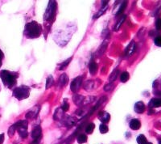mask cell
Instances as JSON below:
<instances>
[{
  "label": "cell",
  "mask_w": 161,
  "mask_h": 144,
  "mask_svg": "<svg viewBox=\"0 0 161 144\" xmlns=\"http://www.w3.org/2000/svg\"><path fill=\"white\" fill-rule=\"evenodd\" d=\"M42 27L36 21H31L25 25L24 35L28 39L38 38L41 35Z\"/></svg>",
  "instance_id": "1"
},
{
  "label": "cell",
  "mask_w": 161,
  "mask_h": 144,
  "mask_svg": "<svg viewBox=\"0 0 161 144\" xmlns=\"http://www.w3.org/2000/svg\"><path fill=\"white\" fill-rule=\"evenodd\" d=\"M18 77L19 74L16 72H11L7 70H3L0 71V78L3 81L4 86L8 88H12L16 84Z\"/></svg>",
  "instance_id": "2"
},
{
  "label": "cell",
  "mask_w": 161,
  "mask_h": 144,
  "mask_svg": "<svg viewBox=\"0 0 161 144\" xmlns=\"http://www.w3.org/2000/svg\"><path fill=\"white\" fill-rule=\"evenodd\" d=\"M31 89L28 86L26 85H21L19 87H16L13 89V96L16 98L18 100H22L27 99L30 96Z\"/></svg>",
  "instance_id": "3"
},
{
  "label": "cell",
  "mask_w": 161,
  "mask_h": 144,
  "mask_svg": "<svg viewBox=\"0 0 161 144\" xmlns=\"http://www.w3.org/2000/svg\"><path fill=\"white\" fill-rule=\"evenodd\" d=\"M14 125H15L16 130H18V133H19V136L22 139H26L27 135H28V133H27V125H28V123H27V120L19 121L16 123H15Z\"/></svg>",
  "instance_id": "4"
},
{
  "label": "cell",
  "mask_w": 161,
  "mask_h": 144,
  "mask_svg": "<svg viewBox=\"0 0 161 144\" xmlns=\"http://www.w3.org/2000/svg\"><path fill=\"white\" fill-rule=\"evenodd\" d=\"M57 3L56 1L52 0L49 2V5L44 16V20H51L54 18L56 11H57Z\"/></svg>",
  "instance_id": "5"
},
{
  "label": "cell",
  "mask_w": 161,
  "mask_h": 144,
  "mask_svg": "<svg viewBox=\"0 0 161 144\" xmlns=\"http://www.w3.org/2000/svg\"><path fill=\"white\" fill-rule=\"evenodd\" d=\"M82 81H83V77L82 76H77L72 81L71 84H70V89L74 93L76 94V91L79 90L81 86H82Z\"/></svg>",
  "instance_id": "6"
},
{
  "label": "cell",
  "mask_w": 161,
  "mask_h": 144,
  "mask_svg": "<svg viewBox=\"0 0 161 144\" xmlns=\"http://www.w3.org/2000/svg\"><path fill=\"white\" fill-rule=\"evenodd\" d=\"M40 110V105L34 106L26 114V115H25L26 119H33V118H35L38 115Z\"/></svg>",
  "instance_id": "7"
},
{
  "label": "cell",
  "mask_w": 161,
  "mask_h": 144,
  "mask_svg": "<svg viewBox=\"0 0 161 144\" xmlns=\"http://www.w3.org/2000/svg\"><path fill=\"white\" fill-rule=\"evenodd\" d=\"M136 50V44L134 41H131L129 45L126 46L125 50V55L126 57H130L131 56L133 53H135V51Z\"/></svg>",
  "instance_id": "8"
},
{
  "label": "cell",
  "mask_w": 161,
  "mask_h": 144,
  "mask_svg": "<svg viewBox=\"0 0 161 144\" xmlns=\"http://www.w3.org/2000/svg\"><path fill=\"white\" fill-rule=\"evenodd\" d=\"M98 117L101 121V123H103V124L108 123L110 122V115L107 112H106V111L99 112V114H98Z\"/></svg>",
  "instance_id": "9"
},
{
  "label": "cell",
  "mask_w": 161,
  "mask_h": 144,
  "mask_svg": "<svg viewBox=\"0 0 161 144\" xmlns=\"http://www.w3.org/2000/svg\"><path fill=\"white\" fill-rule=\"evenodd\" d=\"M145 109H146V106H145L144 103L143 102V101H138V102L135 104L134 110L137 114H143L145 112Z\"/></svg>",
  "instance_id": "10"
},
{
  "label": "cell",
  "mask_w": 161,
  "mask_h": 144,
  "mask_svg": "<svg viewBox=\"0 0 161 144\" xmlns=\"http://www.w3.org/2000/svg\"><path fill=\"white\" fill-rule=\"evenodd\" d=\"M85 96H82V95L75 94L73 96V101L76 105L83 106V102H84V100H85Z\"/></svg>",
  "instance_id": "11"
},
{
  "label": "cell",
  "mask_w": 161,
  "mask_h": 144,
  "mask_svg": "<svg viewBox=\"0 0 161 144\" xmlns=\"http://www.w3.org/2000/svg\"><path fill=\"white\" fill-rule=\"evenodd\" d=\"M41 134H42V129L40 125H36L32 131V138L34 139H40Z\"/></svg>",
  "instance_id": "12"
},
{
  "label": "cell",
  "mask_w": 161,
  "mask_h": 144,
  "mask_svg": "<svg viewBox=\"0 0 161 144\" xmlns=\"http://www.w3.org/2000/svg\"><path fill=\"white\" fill-rule=\"evenodd\" d=\"M129 125H130V128L131 130H138L140 129L141 127V122L139 119H136V118H134L132 119L129 123Z\"/></svg>",
  "instance_id": "13"
},
{
  "label": "cell",
  "mask_w": 161,
  "mask_h": 144,
  "mask_svg": "<svg viewBox=\"0 0 161 144\" xmlns=\"http://www.w3.org/2000/svg\"><path fill=\"white\" fill-rule=\"evenodd\" d=\"M148 106L150 108L161 107V98H152L148 104Z\"/></svg>",
  "instance_id": "14"
},
{
  "label": "cell",
  "mask_w": 161,
  "mask_h": 144,
  "mask_svg": "<svg viewBox=\"0 0 161 144\" xmlns=\"http://www.w3.org/2000/svg\"><path fill=\"white\" fill-rule=\"evenodd\" d=\"M107 46H108V41L105 40V41L101 43V45L99 46V50L97 51V55L98 56L103 55L104 53H105V52H106V50H107Z\"/></svg>",
  "instance_id": "15"
},
{
  "label": "cell",
  "mask_w": 161,
  "mask_h": 144,
  "mask_svg": "<svg viewBox=\"0 0 161 144\" xmlns=\"http://www.w3.org/2000/svg\"><path fill=\"white\" fill-rule=\"evenodd\" d=\"M68 76L66 74H62L59 78V80H58V85L60 88L65 87L68 83Z\"/></svg>",
  "instance_id": "16"
},
{
  "label": "cell",
  "mask_w": 161,
  "mask_h": 144,
  "mask_svg": "<svg viewBox=\"0 0 161 144\" xmlns=\"http://www.w3.org/2000/svg\"><path fill=\"white\" fill-rule=\"evenodd\" d=\"M94 86H95V82L92 79H90V80H86L83 84V88L85 89V91H91L94 88Z\"/></svg>",
  "instance_id": "17"
},
{
  "label": "cell",
  "mask_w": 161,
  "mask_h": 144,
  "mask_svg": "<svg viewBox=\"0 0 161 144\" xmlns=\"http://www.w3.org/2000/svg\"><path fill=\"white\" fill-rule=\"evenodd\" d=\"M98 70H99L98 64L96 63L95 62H91L89 65V71H90V74L92 75H96V73L98 72Z\"/></svg>",
  "instance_id": "18"
},
{
  "label": "cell",
  "mask_w": 161,
  "mask_h": 144,
  "mask_svg": "<svg viewBox=\"0 0 161 144\" xmlns=\"http://www.w3.org/2000/svg\"><path fill=\"white\" fill-rule=\"evenodd\" d=\"M64 114H65V112L62 110V108H58L56 109V111H55L53 118H54V120H61L63 119Z\"/></svg>",
  "instance_id": "19"
},
{
  "label": "cell",
  "mask_w": 161,
  "mask_h": 144,
  "mask_svg": "<svg viewBox=\"0 0 161 144\" xmlns=\"http://www.w3.org/2000/svg\"><path fill=\"white\" fill-rule=\"evenodd\" d=\"M126 18V15H123V16H122L120 17V19L118 20L117 24H115V28H114V31L117 32V31L119 30V28H120V27L122 26V24H123V22L125 21Z\"/></svg>",
  "instance_id": "20"
},
{
  "label": "cell",
  "mask_w": 161,
  "mask_h": 144,
  "mask_svg": "<svg viewBox=\"0 0 161 144\" xmlns=\"http://www.w3.org/2000/svg\"><path fill=\"white\" fill-rule=\"evenodd\" d=\"M119 75V71L118 69H115L113 71L110 75L109 77V83H114L116 79H117L118 76Z\"/></svg>",
  "instance_id": "21"
},
{
  "label": "cell",
  "mask_w": 161,
  "mask_h": 144,
  "mask_svg": "<svg viewBox=\"0 0 161 144\" xmlns=\"http://www.w3.org/2000/svg\"><path fill=\"white\" fill-rule=\"evenodd\" d=\"M107 8H108V5L107 6H101V10H99V11H98V12H97V13L94 15V16H93V19H98V18H99L100 16H102V15H103L104 13L107 11Z\"/></svg>",
  "instance_id": "22"
},
{
  "label": "cell",
  "mask_w": 161,
  "mask_h": 144,
  "mask_svg": "<svg viewBox=\"0 0 161 144\" xmlns=\"http://www.w3.org/2000/svg\"><path fill=\"white\" fill-rule=\"evenodd\" d=\"M107 100V96H101V98H100V99H99V101L97 102V104H96L95 107H93V108H92V110L90 111V114H93V111H95L96 109H97V108H99V106L101 105V104H102V103L105 102V101H106V100Z\"/></svg>",
  "instance_id": "23"
},
{
  "label": "cell",
  "mask_w": 161,
  "mask_h": 144,
  "mask_svg": "<svg viewBox=\"0 0 161 144\" xmlns=\"http://www.w3.org/2000/svg\"><path fill=\"white\" fill-rule=\"evenodd\" d=\"M126 5H127V2H126V1H124V2H123V3H121L120 6L118 7V9H116V10H118V11L115 13V16H118L119 14H121V13H122V12L125 10Z\"/></svg>",
  "instance_id": "24"
},
{
  "label": "cell",
  "mask_w": 161,
  "mask_h": 144,
  "mask_svg": "<svg viewBox=\"0 0 161 144\" xmlns=\"http://www.w3.org/2000/svg\"><path fill=\"white\" fill-rule=\"evenodd\" d=\"M64 119V122L67 126H72L74 125L75 123H76V121H75V118L72 117H67L66 118H63Z\"/></svg>",
  "instance_id": "25"
},
{
  "label": "cell",
  "mask_w": 161,
  "mask_h": 144,
  "mask_svg": "<svg viewBox=\"0 0 161 144\" xmlns=\"http://www.w3.org/2000/svg\"><path fill=\"white\" fill-rule=\"evenodd\" d=\"M72 59H73V57H70V58H68V59H66L65 61H64L63 62H61L60 64H59V68H58V69L60 70V71L65 69L66 67H68V64L71 62Z\"/></svg>",
  "instance_id": "26"
},
{
  "label": "cell",
  "mask_w": 161,
  "mask_h": 144,
  "mask_svg": "<svg viewBox=\"0 0 161 144\" xmlns=\"http://www.w3.org/2000/svg\"><path fill=\"white\" fill-rule=\"evenodd\" d=\"M94 128H95V125L92 123V122H90L87 125H86V127L85 129V132L87 134H91L93 133V130H94Z\"/></svg>",
  "instance_id": "27"
},
{
  "label": "cell",
  "mask_w": 161,
  "mask_h": 144,
  "mask_svg": "<svg viewBox=\"0 0 161 144\" xmlns=\"http://www.w3.org/2000/svg\"><path fill=\"white\" fill-rule=\"evenodd\" d=\"M130 79V75L127 71H124L120 75V81L122 83H126Z\"/></svg>",
  "instance_id": "28"
},
{
  "label": "cell",
  "mask_w": 161,
  "mask_h": 144,
  "mask_svg": "<svg viewBox=\"0 0 161 144\" xmlns=\"http://www.w3.org/2000/svg\"><path fill=\"white\" fill-rule=\"evenodd\" d=\"M53 83H54V79L52 77V75H49L46 79V87H45V88L49 89V88H51V87L52 86Z\"/></svg>",
  "instance_id": "29"
},
{
  "label": "cell",
  "mask_w": 161,
  "mask_h": 144,
  "mask_svg": "<svg viewBox=\"0 0 161 144\" xmlns=\"http://www.w3.org/2000/svg\"><path fill=\"white\" fill-rule=\"evenodd\" d=\"M76 140H77V143L79 144L85 143L87 142V136L85 134H81L77 138H76Z\"/></svg>",
  "instance_id": "30"
},
{
  "label": "cell",
  "mask_w": 161,
  "mask_h": 144,
  "mask_svg": "<svg viewBox=\"0 0 161 144\" xmlns=\"http://www.w3.org/2000/svg\"><path fill=\"white\" fill-rule=\"evenodd\" d=\"M96 97L93 96H90L85 97V100H84V102H83V106H85L89 105V104H91L92 102H93L95 100Z\"/></svg>",
  "instance_id": "31"
},
{
  "label": "cell",
  "mask_w": 161,
  "mask_h": 144,
  "mask_svg": "<svg viewBox=\"0 0 161 144\" xmlns=\"http://www.w3.org/2000/svg\"><path fill=\"white\" fill-rule=\"evenodd\" d=\"M136 140L138 144H146L148 143L147 138H146L143 134H139V135L137 137Z\"/></svg>",
  "instance_id": "32"
},
{
  "label": "cell",
  "mask_w": 161,
  "mask_h": 144,
  "mask_svg": "<svg viewBox=\"0 0 161 144\" xmlns=\"http://www.w3.org/2000/svg\"><path fill=\"white\" fill-rule=\"evenodd\" d=\"M60 108H62V110L64 111V112H67V111L69 109V104H68V102L67 101V99H64V101H63Z\"/></svg>",
  "instance_id": "33"
},
{
  "label": "cell",
  "mask_w": 161,
  "mask_h": 144,
  "mask_svg": "<svg viewBox=\"0 0 161 144\" xmlns=\"http://www.w3.org/2000/svg\"><path fill=\"white\" fill-rule=\"evenodd\" d=\"M99 130H100L101 134H106L109 131V128L106 124L101 123V125H99Z\"/></svg>",
  "instance_id": "34"
},
{
  "label": "cell",
  "mask_w": 161,
  "mask_h": 144,
  "mask_svg": "<svg viewBox=\"0 0 161 144\" xmlns=\"http://www.w3.org/2000/svg\"><path fill=\"white\" fill-rule=\"evenodd\" d=\"M114 88H115V84H114V83H109L104 86V91H107V92L110 91Z\"/></svg>",
  "instance_id": "35"
},
{
  "label": "cell",
  "mask_w": 161,
  "mask_h": 144,
  "mask_svg": "<svg viewBox=\"0 0 161 144\" xmlns=\"http://www.w3.org/2000/svg\"><path fill=\"white\" fill-rule=\"evenodd\" d=\"M15 131H16V129H15V125H12L11 127L9 128V130H8L9 137H12V136L14 135V134H15Z\"/></svg>",
  "instance_id": "36"
},
{
  "label": "cell",
  "mask_w": 161,
  "mask_h": 144,
  "mask_svg": "<svg viewBox=\"0 0 161 144\" xmlns=\"http://www.w3.org/2000/svg\"><path fill=\"white\" fill-rule=\"evenodd\" d=\"M154 43L156 45V46H159V47H161V36H157L154 40Z\"/></svg>",
  "instance_id": "37"
},
{
  "label": "cell",
  "mask_w": 161,
  "mask_h": 144,
  "mask_svg": "<svg viewBox=\"0 0 161 144\" xmlns=\"http://www.w3.org/2000/svg\"><path fill=\"white\" fill-rule=\"evenodd\" d=\"M156 28L157 30H161V18H158L156 19Z\"/></svg>",
  "instance_id": "38"
},
{
  "label": "cell",
  "mask_w": 161,
  "mask_h": 144,
  "mask_svg": "<svg viewBox=\"0 0 161 144\" xmlns=\"http://www.w3.org/2000/svg\"><path fill=\"white\" fill-rule=\"evenodd\" d=\"M3 53L2 52V50H0V67L3 64Z\"/></svg>",
  "instance_id": "39"
},
{
  "label": "cell",
  "mask_w": 161,
  "mask_h": 144,
  "mask_svg": "<svg viewBox=\"0 0 161 144\" xmlns=\"http://www.w3.org/2000/svg\"><path fill=\"white\" fill-rule=\"evenodd\" d=\"M4 141V134H0V144H3Z\"/></svg>",
  "instance_id": "40"
},
{
  "label": "cell",
  "mask_w": 161,
  "mask_h": 144,
  "mask_svg": "<svg viewBox=\"0 0 161 144\" xmlns=\"http://www.w3.org/2000/svg\"><path fill=\"white\" fill-rule=\"evenodd\" d=\"M40 139H34L32 143H31L30 144H39L40 143Z\"/></svg>",
  "instance_id": "41"
},
{
  "label": "cell",
  "mask_w": 161,
  "mask_h": 144,
  "mask_svg": "<svg viewBox=\"0 0 161 144\" xmlns=\"http://www.w3.org/2000/svg\"><path fill=\"white\" fill-rule=\"evenodd\" d=\"M154 113H155V111H154V110H153V109H151V108L150 110H149V113H148V114H149V115H151V114H154Z\"/></svg>",
  "instance_id": "42"
},
{
  "label": "cell",
  "mask_w": 161,
  "mask_h": 144,
  "mask_svg": "<svg viewBox=\"0 0 161 144\" xmlns=\"http://www.w3.org/2000/svg\"><path fill=\"white\" fill-rule=\"evenodd\" d=\"M146 144H152V143H149V142H148V143H147Z\"/></svg>",
  "instance_id": "43"
},
{
  "label": "cell",
  "mask_w": 161,
  "mask_h": 144,
  "mask_svg": "<svg viewBox=\"0 0 161 144\" xmlns=\"http://www.w3.org/2000/svg\"><path fill=\"white\" fill-rule=\"evenodd\" d=\"M159 144H161V139L159 141Z\"/></svg>",
  "instance_id": "44"
},
{
  "label": "cell",
  "mask_w": 161,
  "mask_h": 144,
  "mask_svg": "<svg viewBox=\"0 0 161 144\" xmlns=\"http://www.w3.org/2000/svg\"><path fill=\"white\" fill-rule=\"evenodd\" d=\"M160 96H161V91H160Z\"/></svg>",
  "instance_id": "45"
},
{
  "label": "cell",
  "mask_w": 161,
  "mask_h": 144,
  "mask_svg": "<svg viewBox=\"0 0 161 144\" xmlns=\"http://www.w3.org/2000/svg\"><path fill=\"white\" fill-rule=\"evenodd\" d=\"M68 144H69V143H68Z\"/></svg>",
  "instance_id": "46"
}]
</instances>
